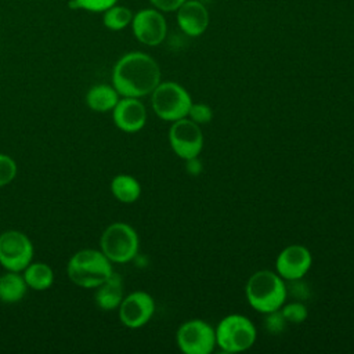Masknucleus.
I'll return each instance as SVG.
<instances>
[{"instance_id":"9b49d317","label":"nucleus","mask_w":354,"mask_h":354,"mask_svg":"<svg viewBox=\"0 0 354 354\" xmlns=\"http://www.w3.org/2000/svg\"><path fill=\"white\" fill-rule=\"evenodd\" d=\"M155 313L153 297L144 290H134L123 297L118 307L120 322L130 329L147 325Z\"/></svg>"},{"instance_id":"39448f33","label":"nucleus","mask_w":354,"mask_h":354,"mask_svg":"<svg viewBox=\"0 0 354 354\" xmlns=\"http://www.w3.org/2000/svg\"><path fill=\"white\" fill-rule=\"evenodd\" d=\"M151 105L158 118L166 122H176L188 116L192 98L181 84L160 82L151 93Z\"/></svg>"},{"instance_id":"1a4fd4ad","label":"nucleus","mask_w":354,"mask_h":354,"mask_svg":"<svg viewBox=\"0 0 354 354\" xmlns=\"http://www.w3.org/2000/svg\"><path fill=\"white\" fill-rule=\"evenodd\" d=\"M169 144L173 152L187 160L196 158L203 148V134L201 126L189 118H183L171 123L169 129Z\"/></svg>"},{"instance_id":"393cba45","label":"nucleus","mask_w":354,"mask_h":354,"mask_svg":"<svg viewBox=\"0 0 354 354\" xmlns=\"http://www.w3.org/2000/svg\"><path fill=\"white\" fill-rule=\"evenodd\" d=\"M266 319H264V326L267 329V332L272 333V335H278L281 333L285 328H286V319L282 315V313L279 310H275L272 313L266 314Z\"/></svg>"},{"instance_id":"412c9836","label":"nucleus","mask_w":354,"mask_h":354,"mask_svg":"<svg viewBox=\"0 0 354 354\" xmlns=\"http://www.w3.org/2000/svg\"><path fill=\"white\" fill-rule=\"evenodd\" d=\"M119 0H71L69 6L75 10H82L93 14H102L105 10L116 4Z\"/></svg>"},{"instance_id":"7ed1b4c3","label":"nucleus","mask_w":354,"mask_h":354,"mask_svg":"<svg viewBox=\"0 0 354 354\" xmlns=\"http://www.w3.org/2000/svg\"><path fill=\"white\" fill-rule=\"evenodd\" d=\"M248 303L259 313L268 314L281 310L286 300L288 289L277 272L270 270H260L254 272L245 288Z\"/></svg>"},{"instance_id":"4be33fe9","label":"nucleus","mask_w":354,"mask_h":354,"mask_svg":"<svg viewBox=\"0 0 354 354\" xmlns=\"http://www.w3.org/2000/svg\"><path fill=\"white\" fill-rule=\"evenodd\" d=\"M18 173V166L14 158L0 152V188L14 181Z\"/></svg>"},{"instance_id":"a878e982","label":"nucleus","mask_w":354,"mask_h":354,"mask_svg":"<svg viewBox=\"0 0 354 354\" xmlns=\"http://www.w3.org/2000/svg\"><path fill=\"white\" fill-rule=\"evenodd\" d=\"M185 0H149L153 8L162 11V12H171L177 11L178 7L184 3Z\"/></svg>"},{"instance_id":"5701e85b","label":"nucleus","mask_w":354,"mask_h":354,"mask_svg":"<svg viewBox=\"0 0 354 354\" xmlns=\"http://www.w3.org/2000/svg\"><path fill=\"white\" fill-rule=\"evenodd\" d=\"M281 313L285 317L288 324H301L307 319V315H308L307 307L300 301H295L283 306Z\"/></svg>"},{"instance_id":"a211bd4d","label":"nucleus","mask_w":354,"mask_h":354,"mask_svg":"<svg viewBox=\"0 0 354 354\" xmlns=\"http://www.w3.org/2000/svg\"><path fill=\"white\" fill-rule=\"evenodd\" d=\"M24 279L29 289L43 292L53 286L55 275L50 264L43 261H32L22 271Z\"/></svg>"},{"instance_id":"f8f14e48","label":"nucleus","mask_w":354,"mask_h":354,"mask_svg":"<svg viewBox=\"0 0 354 354\" xmlns=\"http://www.w3.org/2000/svg\"><path fill=\"white\" fill-rule=\"evenodd\" d=\"M313 263L311 253L301 245L286 246L275 260L277 274L286 281H299L310 270Z\"/></svg>"},{"instance_id":"0eeeda50","label":"nucleus","mask_w":354,"mask_h":354,"mask_svg":"<svg viewBox=\"0 0 354 354\" xmlns=\"http://www.w3.org/2000/svg\"><path fill=\"white\" fill-rule=\"evenodd\" d=\"M35 248L30 238L19 230L0 232V266L7 271L22 272L33 261Z\"/></svg>"},{"instance_id":"bb28decb","label":"nucleus","mask_w":354,"mask_h":354,"mask_svg":"<svg viewBox=\"0 0 354 354\" xmlns=\"http://www.w3.org/2000/svg\"><path fill=\"white\" fill-rule=\"evenodd\" d=\"M187 170L192 174V176H196L202 167H201V162L198 160V156L196 158H191V159H187Z\"/></svg>"},{"instance_id":"9d476101","label":"nucleus","mask_w":354,"mask_h":354,"mask_svg":"<svg viewBox=\"0 0 354 354\" xmlns=\"http://www.w3.org/2000/svg\"><path fill=\"white\" fill-rule=\"evenodd\" d=\"M131 32L134 37L145 46H159L167 35V22L162 11L156 8H142L133 15Z\"/></svg>"},{"instance_id":"20e7f679","label":"nucleus","mask_w":354,"mask_h":354,"mask_svg":"<svg viewBox=\"0 0 354 354\" xmlns=\"http://www.w3.org/2000/svg\"><path fill=\"white\" fill-rule=\"evenodd\" d=\"M140 249L137 231L127 223L115 221L101 234L100 250L113 263L123 264L131 261Z\"/></svg>"},{"instance_id":"aec40b11","label":"nucleus","mask_w":354,"mask_h":354,"mask_svg":"<svg viewBox=\"0 0 354 354\" xmlns=\"http://www.w3.org/2000/svg\"><path fill=\"white\" fill-rule=\"evenodd\" d=\"M133 15L134 14L130 8L116 3L102 12V24L108 30L119 32L130 26Z\"/></svg>"},{"instance_id":"b1692460","label":"nucleus","mask_w":354,"mask_h":354,"mask_svg":"<svg viewBox=\"0 0 354 354\" xmlns=\"http://www.w3.org/2000/svg\"><path fill=\"white\" fill-rule=\"evenodd\" d=\"M192 122L201 124H206L212 120L213 118V111L207 104L203 102H192L189 111H188V116Z\"/></svg>"},{"instance_id":"423d86ee","label":"nucleus","mask_w":354,"mask_h":354,"mask_svg":"<svg viewBox=\"0 0 354 354\" xmlns=\"http://www.w3.org/2000/svg\"><path fill=\"white\" fill-rule=\"evenodd\" d=\"M216 330V346L225 353H241L253 346L256 342V326L241 314H230L224 317Z\"/></svg>"},{"instance_id":"4468645a","label":"nucleus","mask_w":354,"mask_h":354,"mask_svg":"<svg viewBox=\"0 0 354 354\" xmlns=\"http://www.w3.org/2000/svg\"><path fill=\"white\" fill-rule=\"evenodd\" d=\"M209 11L199 0H185L177 10L178 28L191 37H198L209 26Z\"/></svg>"},{"instance_id":"6ab92c4d","label":"nucleus","mask_w":354,"mask_h":354,"mask_svg":"<svg viewBox=\"0 0 354 354\" xmlns=\"http://www.w3.org/2000/svg\"><path fill=\"white\" fill-rule=\"evenodd\" d=\"M111 194L122 203H134L141 195V184L130 174H116L109 184Z\"/></svg>"},{"instance_id":"2eb2a0df","label":"nucleus","mask_w":354,"mask_h":354,"mask_svg":"<svg viewBox=\"0 0 354 354\" xmlns=\"http://www.w3.org/2000/svg\"><path fill=\"white\" fill-rule=\"evenodd\" d=\"M123 297V281L122 277L115 271L94 289L95 306L102 311L118 310Z\"/></svg>"},{"instance_id":"dca6fc26","label":"nucleus","mask_w":354,"mask_h":354,"mask_svg":"<svg viewBox=\"0 0 354 354\" xmlns=\"http://www.w3.org/2000/svg\"><path fill=\"white\" fill-rule=\"evenodd\" d=\"M120 100V94L116 91V88L112 84L106 83H98L91 86L84 97L86 105L98 113H106L112 112L118 101Z\"/></svg>"},{"instance_id":"f03ea898","label":"nucleus","mask_w":354,"mask_h":354,"mask_svg":"<svg viewBox=\"0 0 354 354\" xmlns=\"http://www.w3.org/2000/svg\"><path fill=\"white\" fill-rule=\"evenodd\" d=\"M112 272V261L100 249H80L71 256L66 264L68 278L83 289H95Z\"/></svg>"},{"instance_id":"f257e3e1","label":"nucleus","mask_w":354,"mask_h":354,"mask_svg":"<svg viewBox=\"0 0 354 354\" xmlns=\"http://www.w3.org/2000/svg\"><path fill=\"white\" fill-rule=\"evenodd\" d=\"M111 82L120 97L141 98L160 83V68L149 54L130 51L115 62Z\"/></svg>"},{"instance_id":"f3484780","label":"nucleus","mask_w":354,"mask_h":354,"mask_svg":"<svg viewBox=\"0 0 354 354\" xmlns=\"http://www.w3.org/2000/svg\"><path fill=\"white\" fill-rule=\"evenodd\" d=\"M28 289L22 272L6 270L0 275V301L7 304L18 303L25 297Z\"/></svg>"},{"instance_id":"ddd939ff","label":"nucleus","mask_w":354,"mask_h":354,"mask_svg":"<svg viewBox=\"0 0 354 354\" xmlns=\"http://www.w3.org/2000/svg\"><path fill=\"white\" fill-rule=\"evenodd\" d=\"M115 126L124 133H137L147 123V108L140 98L120 97L112 109Z\"/></svg>"},{"instance_id":"6e6552de","label":"nucleus","mask_w":354,"mask_h":354,"mask_svg":"<svg viewBox=\"0 0 354 354\" xmlns=\"http://www.w3.org/2000/svg\"><path fill=\"white\" fill-rule=\"evenodd\" d=\"M176 342L184 354H210L216 347V330L203 319H188L177 329Z\"/></svg>"}]
</instances>
